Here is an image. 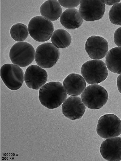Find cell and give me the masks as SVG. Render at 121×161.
I'll return each instance as SVG.
<instances>
[{
  "mask_svg": "<svg viewBox=\"0 0 121 161\" xmlns=\"http://www.w3.org/2000/svg\"><path fill=\"white\" fill-rule=\"evenodd\" d=\"M67 97L62 84L57 82L48 83L40 89L39 100L42 104L49 109H53L60 106Z\"/></svg>",
  "mask_w": 121,
  "mask_h": 161,
  "instance_id": "1",
  "label": "cell"
},
{
  "mask_svg": "<svg viewBox=\"0 0 121 161\" xmlns=\"http://www.w3.org/2000/svg\"><path fill=\"white\" fill-rule=\"evenodd\" d=\"M81 73L86 82L97 84L104 81L108 74L105 64L101 60H89L82 65Z\"/></svg>",
  "mask_w": 121,
  "mask_h": 161,
  "instance_id": "2",
  "label": "cell"
},
{
  "mask_svg": "<svg viewBox=\"0 0 121 161\" xmlns=\"http://www.w3.org/2000/svg\"><path fill=\"white\" fill-rule=\"evenodd\" d=\"M82 100L87 108L92 109L101 108L107 102L108 93L103 87L97 84L87 86L82 93Z\"/></svg>",
  "mask_w": 121,
  "mask_h": 161,
  "instance_id": "3",
  "label": "cell"
},
{
  "mask_svg": "<svg viewBox=\"0 0 121 161\" xmlns=\"http://www.w3.org/2000/svg\"><path fill=\"white\" fill-rule=\"evenodd\" d=\"M28 28L31 37L39 42L49 40L54 30L52 22L41 16L32 18L29 22Z\"/></svg>",
  "mask_w": 121,
  "mask_h": 161,
  "instance_id": "4",
  "label": "cell"
},
{
  "mask_svg": "<svg viewBox=\"0 0 121 161\" xmlns=\"http://www.w3.org/2000/svg\"><path fill=\"white\" fill-rule=\"evenodd\" d=\"M35 54L33 46L27 42L22 41L17 42L12 47L9 52V57L13 64L24 67L33 61Z\"/></svg>",
  "mask_w": 121,
  "mask_h": 161,
  "instance_id": "5",
  "label": "cell"
},
{
  "mask_svg": "<svg viewBox=\"0 0 121 161\" xmlns=\"http://www.w3.org/2000/svg\"><path fill=\"white\" fill-rule=\"evenodd\" d=\"M96 132L103 139L117 136L121 134V120L114 114H105L98 120Z\"/></svg>",
  "mask_w": 121,
  "mask_h": 161,
  "instance_id": "6",
  "label": "cell"
},
{
  "mask_svg": "<svg viewBox=\"0 0 121 161\" xmlns=\"http://www.w3.org/2000/svg\"><path fill=\"white\" fill-rule=\"evenodd\" d=\"M59 49L52 43L47 42L39 46L36 50L35 60L37 64L43 68L52 67L58 60Z\"/></svg>",
  "mask_w": 121,
  "mask_h": 161,
  "instance_id": "7",
  "label": "cell"
},
{
  "mask_svg": "<svg viewBox=\"0 0 121 161\" xmlns=\"http://www.w3.org/2000/svg\"><path fill=\"white\" fill-rule=\"evenodd\" d=\"M0 76L3 82L9 89L16 90L22 86L24 81L22 70L15 65L6 64L0 69Z\"/></svg>",
  "mask_w": 121,
  "mask_h": 161,
  "instance_id": "8",
  "label": "cell"
},
{
  "mask_svg": "<svg viewBox=\"0 0 121 161\" xmlns=\"http://www.w3.org/2000/svg\"><path fill=\"white\" fill-rule=\"evenodd\" d=\"M105 10V4L102 0L80 1L79 12L85 21H93L100 19L104 16Z\"/></svg>",
  "mask_w": 121,
  "mask_h": 161,
  "instance_id": "9",
  "label": "cell"
},
{
  "mask_svg": "<svg viewBox=\"0 0 121 161\" xmlns=\"http://www.w3.org/2000/svg\"><path fill=\"white\" fill-rule=\"evenodd\" d=\"M85 49L91 58L99 60L104 57L107 54L108 44L103 37L93 35L87 39L85 44Z\"/></svg>",
  "mask_w": 121,
  "mask_h": 161,
  "instance_id": "10",
  "label": "cell"
},
{
  "mask_svg": "<svg viewBox=\"0 0 121 161\" xmlns=\"http://www.w3.org/2000/svg\"><path fill=\"white\" fill-rule=\"evenodd\" d=\"M48 74L44 69L37 65H32L27 68L24 80L27 86L30 88L38 90L46 82Z\"/></svg>",
  "mask_w": 121,
  "mask_h": 161,
  "instance_id": "11",
  "label": "cell"
},
{
  "mask_svg": "<svg viewBox=\"0 0 121 161\" xmlns=\"http://www.w3.org/2000/svg\"><path fill=\"white\" fill-rule=\"evenodd\" d=\"M100 152L103 157L107 161H121V137L116 136L106 139L102 143Z\"/></svg>",
  "mask_w": 121,
  "mask_h": 161,
  "instance_id": "12",
  "label": "cell"
},
{
  "mask_svg": "<svg viewBox=\"0 0 121 161\" xmlns=\"http://www.w3.org/2000/svg\"><path fill=\"white\" fill-rule=\"evenodd\" d=\"M86 107L79 97L72 96L68 97L63 103L62 111L64 115L72 120L81 118L84 114Z\"/></svg>",
  "mask_w": 121,
  "mask_h": 161,
  "instance_id": "13",
  "label": "cell"
},
{
  "mask_svg": "<svg viewBox=\"0 0 121 161\" xmlns=\"http://www.w3.org/2000/svg\"><path fill=\"white\" fill-rule=\"evenodd\" d=\"M63 83L66 93L73 96H78L82 94L86 86L83 77L75 73L69 75L64 80Z\"/></svg>",
  "mask_w": 121,
  "mask_h": 161,
  "instance_id": "14",
  "label": "cell"
},
{
  "mask_svg": "<svg viewBox=\"0 0 121 161\" xmlns=\"http://www.w3.org/2000/svg\"><path fill=\"white\" fill-rule=\"evenodd\" d=\"M60 22L65 28L70 29L79 28L82 24L83 19L79 11L74 8L68 9L62 13Z\"/></svg>",
  "mask_w": 121,
  "mask_h": 161,
  "instance_id": "15",
  "label": "cell"
},
{
  "mask_svg": "<svg viewBox=\"0 0 121 161\" xmlns=\"http://www.w3.org/2000/svg\"><path fill=\"white\" fill-rule=\"evenodd\" d=\"M40 11L42 17L50 21L57 20L62 12L60 4L56 0L46 1L41 6Z\"/></svg>",
  "mask_w": 121,
  "mask_h": 161,
  "instance_id": "16",
  "label": "cell"
},
{
  "mask_svg": "<svg viewBox=\"0 0 121 161\" xmlns=\"http://www.w3.org/2000/svg\"><path fill=\"white\" fill-rule=\"evenodd\" d=\"M105 63L110 71L121 74V47H114L110 50L106 56Z\"/></svg>",
  "mask_w": 121,
  "mask_h": 161,
  "instance_id": "17",
  "label": "cell"
},
{
  "mask_svg": "<svg viewBox=\"0 0 121 161\" xmlns=\"http://www.w3.org/2000/svg\"><path fill=\"white\" fill-rule=\"evenodd\" d=\"M71 40V36L69 32L61 29L54 31L51 38L52 44L58 48L68 47L70 44Z\"/></svg>",
  "mask_w": 121,
  "mask_h": 161,
  "instance_id": "18",
  "label": "cell"
},
{
  "mask_svg": "<svg viewBox=\"0 0 121 161\" xmlns=\"http://www.w3.org/2000/svg\"><path fill=\"white\" fill-rule=\"evenodd\" d=\"M28 28L25 24L17 23L13 25L10 30L12 38L16 41L21 42L25 40L29 34Z\"/></svg>",
  "mask_w": 121,
  "mask_h": 161,
  "instance_id": "19",
  "label": "cell"
},
{
  "mask_svg": "<svg viewBox=\"0 0 121 161\" xmlns=\"http://www.w3.org/2000/svg\"><path fill=\"white\" fill-rule=\"evenodd\" d=\"M108 16L112 23L121 26V2L112 6L109 11Z\"/></svg>",
  "mask_w": 121,
  "mask_h": 161,
  "instance_id": "20",
  "label": "cell"
},
{
  "mask_svg": "<svg viewBox=\"0 0 121 161\" xmlns=\"http://www.w3.org/2000/svg\"><path fill=\"white\" fill-rule=\"evenodd\" d=\"M59 4L63 7L67 8H73L78 6L81 0H58Z\"/></svg>",
  "mask_w": 121,
  "mask_h": 161,
  "instance_id": "21",
  "label": "cell"
},
{
  "mask_svg": "<svg viewBox=\"0 0 121 161\" xmlns=\"http://www.w3.org/2000/svg\"><path fill=\"white\" fill-rule=\"evenodd\" d=\"M114 40L117 46L121 47V27L115 31L114 35Z\"/></svg>",
  "mask_w": 121,
  "mask_h": 161,
  "instance_id": "22",
  "label": "cell"
},
{
  "mask_svg": "<svg viewBox=\"0 0 121 161\" xmlns=\"http://www.w3.org/2000/svg\"><path fill=\"white\" fill-rule=\"evenodd\" d=\"M104 4L108 5H115L118 3L120 1L119 0H102Z\"/></svg>",
  "mask_w": 121,
  "mask_h": 161,
  "instance_id": "23",
  "label": "cell"
},
{
  "mask_svg": "<svg viewBox=\"0 0 121 161\" xmlns=\"http://www.w3.org/2000/svg\"><path fill=\"white\" fill-rule=\"evenodd\" d=\"M117 83L118 90L121 93V74L119 75L117 77Z\"/></svg>",
  "mask_w": 121,
  "mask_h": 161,
  "instance_id": "24",
  "label": "cell"
}]
</instances>
